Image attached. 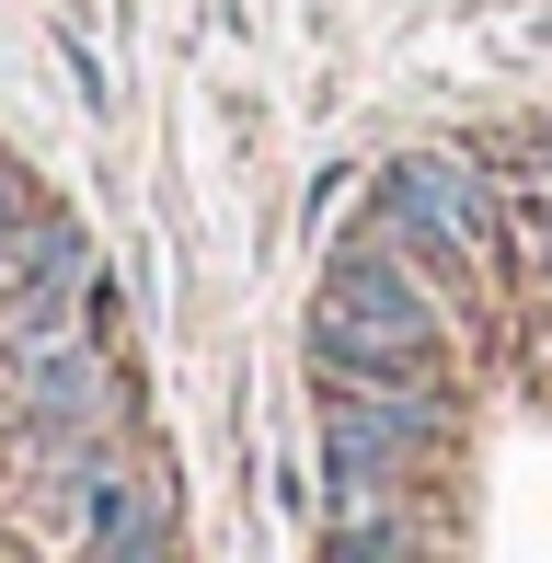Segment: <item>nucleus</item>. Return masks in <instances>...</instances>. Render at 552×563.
I'll return each mask as SVG.
<instances>
[{"label": "nucleus", "mask_w": 552, "mask_h": 563, "mask_svg": "<svg viewBox=\"0 0 552 563\" xmlns=\"http://www.w3.org/2000/svg\"><path fill=\"white\" fill-rule=\"evenodd\" d=\"M380 242H404L426 276H484L495 253H507V185H495L484 150H404V162H380V185H368V219Z\"/></svg>", "instance_id": "1"}, {"label": "nucleus", "mask_w": 552, "mask_h": 563, "mask_svg": "<svg viewBox=\"0 0 552 563\" xmlns=\"http://www.w3.org/2000/svg\"><path fill=\"white\" fill-rule=\"evenodd\" d=\"M311 311L357 322V334H391V345H449V276H426L404 242L357 230V242H334V265H322V299H311Z\"/></svg>", "instance_id": "2"}, {"label": "nucleus", "mask_w": 552, "mask_h": 563, "mask_svg": "<svg viewBox=\"0 0 552 563\" xmlns=\"http://www.w3.org/2000/svg\"><path fill=\"white\" fill-rule=\"evenodd\" d=\"M311 379L322 391H449V345H391V334H357V322L311 311Z\"/></svg>", "instance_id": "3"}, {"label": "nucleus", "mask_w": 552, "mask_h": 563, "mask_svg": "<svg viewBox=\"0 0 552 563\" xmlns=\"http://www.w3.org/2000/svg\"><path fill=\"white\" fill-rule=\"evenodd\" d=\"M35 208H46V196L23 185L12 162H0V276H12V253H23V219H35Z\"/></svg>", "instance_id": "4"}]
</instances>
